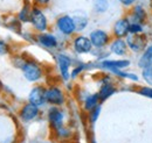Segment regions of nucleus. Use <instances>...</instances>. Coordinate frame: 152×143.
<instances>
[{
  "label": "nucleus",
  "instance_id": "f257e3e1",
  "mask_svg": "<svg viewBox=\"0 0 152 143\" xmlns=\"http://www.w3.org/2000/svg\"><path fill=\"white\" fill-rule=\"evenodd\" d=\"M20 68L22 70L23 77L31 83L39 82L43 76V70H42L41 65L37 63L35 61H32V59L23 61L22 64L20 65Z\"/></svg>",
  "mask_w": 152,
  "mask_h": 143
},
{
  "label": "nucleus",
  "instance_id": "f03ea898",
  "mask_svg": "<svg viewBox=\"0 0 152 143\" xmlns=\"http://www.w3.org/2000/svg\"><path fill=\"white\" fill-rule=\"evenodd\" d=\"M129 51L133 54H140L149 44V38L145 34H129L125 37Z\"/></svg>",
  "mask_w": 152,
  "mask_h": 143
},
{
  "label": "nucleus",
  "instance_id": "7ed1b4c3",
  "mask_svg": "<svg viewBox=\"0 0 152 143\" xmlns=\"http://www.w3.org/2000/svg\"><path fill=\"white\" fill-rule=\"evenodd\" d=\"M46 101L50 106H56V107L64 105L66 103L64 92L62 91L61 87H58L56 85L49 86L48 89H46Z\"/></svg>",
  "mask_w": 152,
  "mask_h": 143
},
{
  "label": "nucleus",
  "instance_id": "20e7f679",
  "mask_svg": "<svg viewBox=\"0 0 152 143\" xmlns=\"http://www.w3.org/2000/svg\"><path fill=\"white\" fill-rule=\"evenodd\" d=\"M31 23L33 28L39 32V33H45L48 29V20L42 9L39 7H33L32 8V15H31Z\"/></svg>",
  "mask_w": 152,
  "mask_h": 143
},
{
  "label": "nucleus",
  "instance_id": "39448f33",
  "mask_svg": "<svg viewBox=\"0 0 152 143\" xmlns=\"http://www.w3.org/2000/svg\"><path fill=\"white\" fill-rule=\"evenodd\" d=\"M56 28L57 30L66 36H70L73 35L76 32V25L74 18L72 15H68V14H64V15H61L58 17L56 20Z\"/></svg>",
  "mask_w": 152,
  "mask_h": 143
},
{
  "label": "nucleus",
  "instance_id": "423d86ee",
  "mask_svg": "<svg viewBox=\"0 0 152 143\" xmlns=\"http://www.w3.org/2000/svg\"><path fill=\"white\" fill-rule=\"evenodd\" d=\"M89 38L96 49H103L104 47H107L110 43V35L108 32H105L104 29H94L90 34H89Z\"/></svg>",
  "mask_w": 152,
  "mask_h": 143
},
{
  "label": "nucleus",
  "instance_id": "0eeeda50",
  "mask_svg": "<svg viewBox=\"0 0 152 143\" xmlns=\"http://www.w3.org/2000/svg\"><path fill=\"white\" fill-rule=\"evenodd\" d=\"M126 17L129 18V20L131 22H137V23L144 25L148 21L149 14H148V9L144 7V5L137 2L136 5H133L132 7L130 8V11H129Z\"/></svg>",
  "mask_w": 152,
  "mask_h": 143
},
{
  "label": "nucleus",
  "instance_id": "6e6552de",
  "mask_svg": "<svg viewBox=\"0 0 152 143\" xmlns=\"http://www.w3.org/2000/svg\"><path fill=\"white\" fill-rule=\"evenodd\" d=\"M93 48H94V46H93V43L88 36L78 35L73 40V49L76 54H89L93 51Z\"/></svg>",
  "mask_w": 152,
  "mask_h": 143
},
{
  "label": "nucleus",
  "instance_id": "1a4fd4ad",
  "mask_svg": "<svg viewBox=\"0 0 152 143\" xmlns=\"http://www.w3.org/2000/svg\"><path fill=\"white\" fill-rule=\"evenodd\" d=\"M130 23L131 21L129 20L128 17H122V18L117 19L113 26V34L115 37L125 38L130 34Z\"/></svg>",
  "mask_w": 152,
  "mask_h": 143
},
{
  "label": "nucleus",
  "instance_id": "9d476101",
  "mask_svg": "<svg viewBox=\"0 0 152 143\" xmlns=\"http://www.w3.org/2000/svg\"><path fill=\"white\" fill-rule=\"evenodd\" d=\"M56 62L61 78L63 80H69V78H72V72H70L72 58L64 54H58L56 57Z\"/></svg>",
  "mask_w": 152,
  "mask_h": 143
},
{
  "label": "nucleus",
  "instance_id": "9b49d317",
  "mask_svg": "<svg viewBox=\"0 0 152 143\" xmlns=\"http://www.w3.org/2000/svg\"><path fill=\"white\" fill-rule=\"evenodd\" d=\"M48 121L50 127L56 130L58 128L63 127L64 124V113L56 106H52L48 110Z\"/></svg>",
  "mask_w": 152,
  "mask_h": 143
},
{
  "label": "nucleus",
  "instance_id": "f8f14e48",
  "mask_svg": "<svg viewBox=\"0 0 152 143\" xmlns=\"http://www.w3.org/2000/svg\"><path fill=\"white\" fill-rule=\"evenodd\" d=\"M116 86L114 85V83L111 82V79H110V77L109 76H107L105 78H104V80L102 82V84H101V87L98 90V98H99V101L101 103H103V101H105L107 99H109L110 97H113L115 93H116Z\"/></svg>",
  "mask_w": 152,
  "mask_h": 143
},
{
  "label": "nucleus",
  "instance_id": "ddd939ff",
  "mask_svg": "<svg viewBox=\"0 0 152 143\" xmlns=\"http://www.w3.org/2000/svg\"><path fill=\"white\" fill-rule=\"evenodd\" d=\"M28 101L37 105L39 107L43 106L47 101H46V89L41 85H37L31 90L29 94H28Z\"/></svg>",
  "mask_w": 152,
  "mask_h": 143
},
{
  "label": "nucleus",
  "instance_id": "4468645a",
  "mask_svg": "<svg viewBox=\"0 0 152 143\" xmlns=\"http://www.w3.org/2000/svg\"><path fill=\"white\" fill-rule=\"evenodd\" d=\"M101 68L107 69L108 71H113V70H124L126 68H129L131 65V61L130 59H105L101 62Z\"/></svg>",
  "mask_w": 152,
  "mask_h": 143
},
{
  "label": "nucleus",
  "instance_id": "2eb2a0df",
  "mask_svg": "<svg viewBox=\"0 0 152 143\" xmlns=\"http://www.w3.org/2000/svg\"><path fill=\"white\" fill-rule=\"evenodd\" d=\"M109 51L113 55L123 57L128 54L129 48L126 44L125 38H121V37H115L113 41H110L109 43Z\"/></svg>",
  "mask_w": 152,
  "mask_h": 143
},
{
  "label": "nucleus",
  "instance_id": "dca6fc26",
  "mask_svg": "<svg viewBox=\"0 0 152 143\" xmlns=\"http://www.w3.org/2000/svg\"><path fill=\"white\" fill-rule=\"evenodd\" d=\"M39 113H40V107L32 104V103H27L26 105H23L21 110H20V118L22 121L25 122H29L33 121L38 118Z\"/></svg>",
  "mask_w": 152,
  "mask_h": 143
},
{
  "label": "nucleus",
  "instance_id": "f3484780",
  "mask_svg": "<svg viewBox=\"0 0 152 143\" xmlns=\"http://www.w3.org/2000/svg\"><path fill=\"white\" fill-rule=\"evenodd\" d=\"M37 41L41 47H43L46 49H55L58 44L56 36L54 34H50V33H46V32L40 33L37 36Z\"/></svg>",
  "mask_w": 152,
  "mask_h": 143
},
{
  "label": "nucleus",
  "instance_id": "a211bd4d",
  "mask_svg": "<svg viewBox=\"0 0 152 143\" xmlns=\"http://www.w3.org/2000/svg\"><path fill=\"white\" fill-rule=\"evenodd\" d=\"M137 66L140 70L152 66V43H149L146 48L140 53L137 61Z\"/></svg>",
  "mask_w": 152,
  "mask_h": 143
},
{
  "label": "nucleus",
  "instance_id": "6ab92c4d",
  "mask_svg": "<svg viewBox=\"0 0 152 143\" xmlns=\"http://www.w3.org/2000/svg\"><path fill=\"white\" fill-rule=\"evenodd\" d=\"M99 98H98V94L97 93H94V94H89L84 101H83V109L86 112H90L93 110L95 107H97L99 105Z\"/></svg>",
  "mask_w": 152,
  "mask_h": 143
},
{
  "label": "nucleus",
  "instance_id": "aec40b11",
  "mask_svg": "<svg viewBox=\"0 0 152 143\" xmlns=\"http://www.w3.org/2000/svg\"><path fill=\"white\" fill-rule=\"evenodd\" d=\"M109 7H110L109 0H93V9L97 14L107 13Z\"/></svg>",
  "mask_w": 152,
  "mask_h": 143
},
{
  "label": "nucleus",
  "instance_id": "412c9836",
  "mask_svg": "<svg viewBox=\"0 0 152 143\" xmlns=\"http://www.w3.org/2000/svg\"><path fill=\"white\" fill-rule=\"evenodd\" d=\"M32 6H31V4L28 2V1H26L25 4H23V6H22V8H21V11H20L19 13V19L21 22H31V15H32Z\"/></svg>",
  "mask_w": 152,
  "mask_h": 143
},
{
  "label": "nucleus",
  "instance_id": "4be33fe9",
  "mask_svg": "<svg viewBox=\"0 0 152 143\" xmlns=\"http://www.w3.org/2000/svg\"><path fill=\"white\" fill-rule=\"evenodd\" d=\"M110 72L115 76L119 77V78H123V79H129V80H132V82H138L139 80V77L136 73H132V72H126L124 70H113Z\"/></svg>",
  "mask_w": 152,
  "mask_h": 143
},
{
  "label": "nucleus",
  "instance_id": "5701e85b",
  "mask_svg": "<svg viewBox=\"0 0 152 143\" xmlns=\"http://www.w3.org/2000/svg\"><path fill=\"white\" fill-rule=\"evenodd\" d=\"M73 18H74V21H75L76 30H78V32H82L89 23V19L86 15H75Z\"/></svg>",
  "mask_w": 152,
  "mask_h": 143
},
{
  "label": "nucleus",
  "instance_id": "b1692460",
  "mask_svg": "<svg viewBox=\"0 0 152 143\" xmlns=\"http://www.w3.org/2000/svg\"><path fill=\"white\" fill-rule=\"evenodd\" d=\"M142 78L149 86H152V66L142 70Z\"/></svg>",
  "mask_w": 152,
  "mask_h": 143
},
{
  "label": "nucleus",
  "instance_id": "393cba45",
  "mask_svg": "<svg viewBox=\"0 0 152 143\" xmlns=\"http://www.w3.org/2000/svg\"><path fill=\"white\" fill-rule=\"evenodd\" d=\"M136 92H137L139 95H143V97H146V98L152 99V86H149V85L139 86L138 89L136 90Z\"/></svg>",
  "mask_w": 152,
  "mask_h": 143
},
{
  "label": "nucleus",
  "instance_id": "a878e982",
  "mask_svg": "<svg viewBox=\"0 0 152 143\" xmlns=\"http://www.w3.org/2000/svg\"><path fill=\"white\" fill-rule=\"evenodd\" d=\"M145 27L142 23L137 22H131L130 23V34H144Z\"/></svg>",
  "mask_w": 152,
  "mask_h": 143
},
{
  "label": "nucleus",
  "instance_id": "bb28decb",
  "mask_svg": "<svg viewBox=\"0 0 152 143\" xmlns=\"http://www.w3.org/2000/svg\"><path fill=\"white\" fill-rule=\"evenodd\" d=\"M101 105H98L97 107H95L93 110H90L89 112V122L91 124V125H94L96 121H97V119L99 118V114H101Z\"/></svg>",
  "mask_w": 152,
  "mask_h": 143
},
{
  "label": "nucleus",
  "instance_id": "cd10ccee",
  "mask_svg": "<svg viewBox=\"0 0 152 143\" xmlns=\"http://www.w3.org/2000/svg\"><path fill=\"white\" fill-rule=\"evenodd\" d=\"M123 7L125 8H131L133 5H136L138 2V0H117Z\"/></svg>",
  "mask_w": 152,
  "mask_h": 143
},
{
  "label": "nucleus",
  "instance_id": "c85d7f7f",
  "mask_svg": "<svg viewBox=\"0 0 152 143\" xmlns=\"http://www.w3.org/2000/svg\"><path fill=\"white\" fill-rule=\"evenodd\" d=\"M8 50H10V48H8L7 43L4 42L2 40H0V55L8 54Z\"/></svg>",
  "mask_w": 152,
  "mask_h": 143
},
{
  "label": "nucleus",
  "instance_id": "c756f323",
  "mask_svg": "<svg viewBox=\"0 0 152 143\" xmlns=\"http://www.w3.org/2000/svg\"><path fill=\"white\" fill-rule=\"evenodd\" d=\"M84 69V65L83 64H81V65H78V66H76V68H74V70L72 71V78H75V77H77L81 72H82V70Z\"/></svg>",
  "mask_w": 152,
  "mask_h": 143
},
{
  "label": "nucleus",
  "instance_id": "7c9ffc66",
  "mask_svg": "<svg viewBox=\"0 0 152 143\" xmlns=\"http://www.w3.org/2000/svg\"><path fill=\"white\" fill-rule=\"evenodd\" d=\"M32 1L38 6H46L50 2V0H32Z\"/></svg>",
  "mask_w": 152,
  "mask_h": 143
},
{
  "label": "nucleus",
  "instance_id": "2f4dec72",
  "mask_svg": "<svg viewBox=\"0 0 152 143\" xmlns=\"http://www.w3.org/2000/svg\"><path fill=\"white\" fill-rule=\"evenodd\" d=\"M149 6H150V8L152 9V0H149Z\"/></svg>",
  "mask_w": 152,
  "mask_h": 143
},
{
  "label": "nucleus",
  "instance_id": "473e14b6",
  "mask_svg": "<svg viewBox=\"0 0 152 143\" xmlns=\"http://www.w3.org/2000/svg\"><path fill=\"white\" fill-rule=\"evenodd\" d=\"M1 85H2V84H1V82H0V87H1Z\"/></svg>",
  "mask_w": 152,
  "mask_h": 143
}]
</instances>
